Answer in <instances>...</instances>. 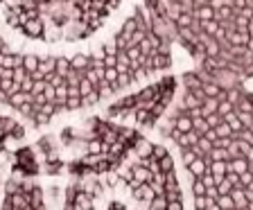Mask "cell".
I'll return each mask as SVG.
<instances>
[{
  "label": "cell",
  "instance_id": "2",
  "mask_svg": "<svg viewBox=\"0 0 253 210\" xmlns=\"http://www.w3.org/2000/svg\"><path fill=\"white\" fill-rule=\"evenodd\" d=\"M154 133L179 161L188 210H253L249 84L183 70L179 95Z\"/></svg>",
  "mask_w": 253,
  "mask_h": 210
},
{
  "label": "cell",
  "instance_id": "7",
  "mask_svg": "<svg viewBox=\"0 0 253 210\" xmlns=\"http://www.w3.org/2000/svg\"><path fill=\"white\" fill-rule=\"evenodd\" d=\"M52 183V181H50ZM52 185L47 188L41 176H30L16 169L7 172L0 190V210H54Z\"/></svg>",
  "mask_w": 253,
  "mask_h": 210
},
{
  "label": "cell",
  "instance_id": "6",
  "mask_svg": "<svg viewBox=\"0 0 253 210\" xmlns=\"http://www.w3.org/2000/svg\"><path fill=\"white\" fill-rule=\"evenodd\" d=\"M179 86H181V75L176 73L163 75V77L154 79L149 84L113 100L100 113L113 118V120L126 122L131 126H138V129L147 133H154L158 122L163 120L169 106L176 100Z\"/></svg>",
  "mask_w": 253,
  "mask_h": 210
},
{
  "label": "cell",
  "instance_id": "4",
  "mask_svg": "<svg viewBox=\"0 0 253 210\" xmlns=\"http://www.w3.org/2000/svg\"><path fill=\"white\" fill-rule=\"evenodd\" d=\"M172 37L192 68L253 82V0H158Z\"/></svg>",
  "mask_w": 253,
  "mask_h": 210
},
{
  "label": "cell",
  "instance_id": "5",
  "mask_svg": "<svg viewBox=\"0 0 253 210\" xmlns=\"http://www.w3.org/2000/svg\"><path fill=\"white\" fill-rule=\"evenodd\" d=\"M136 0H0V37L30 52L82 50L109 39Z\"/></svg>",
  "mask_w": 253,
  "mask_h": 210
},
{
  "label": "cell",
  "instance_id": "3",
  "mask_svg": "<svg viewBox=\"0 0 253 210\" xmlns=\"http://www.w3.org/2000/svg\"><path fill=\"white\" fill-rule=\"evenodd\" d=\"M54 210H188L179 161L147 133L118 163L66 176Z\"/></svg>",
  "mask_w": 253,
  "mask_h": 210
},
{
  "label": "cell",
  "instance_id": "1",
  "mask_svg": "<svg viewBox=\"0 0 253 210\" xmlns=\"http://www.w3.org/2000/svg\"><path fill=\"white\" fill-rule=\"evenodd\" d=\"M176 50L158 0H136L109 39L82 50L30 52L0 37V109L47 131L176 73Z\"/></svg>",
  "mask_w": 253,
  "mask_h": 210
},
{
  "label": "cell",
  "instance_id": "8",
  "mask_svg": "<svg viewBox=\"0 0 253 210\" xmlns=\"http://www.w3.org/2000/svg\"><path fill=\"white\" fill-rule=\"evenodd\" d=\"M7 172H9V158L0 156V190H2V183L7 179Z\"/></svg>",
  "mask_w": 253,
  "mask_h": 210
}]
</instances>
